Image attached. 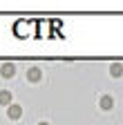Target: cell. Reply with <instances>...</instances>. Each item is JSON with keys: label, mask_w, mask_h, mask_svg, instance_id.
<instances>
[{"label": "cell", "mask_w": 123, "mask_h": 125, "mask_svg": "<svg viewBox=\"0 0 123 125\" xmlns=\"http://www.w3.org/2000/svg\"><path fill=\"white\" fill-rule=\"evenodd\" d=\"M7 114H9V118H20V114H22V107H20V105H9Z\"/></svg>", "instance_id": "obj_1"}, {"label": "cell", "mask_w": 123, "mask_h": 125, "mask_svg": "<svg viewBox=\"0 0 123 125\" xmlns=\"http://www.w3.org/2000/svg\"><path fill=\"white\" fill-rule=\"evenodd\" d=\"M27 78H29V81H38V78H40V67H29Z\"/></svg>", "instance_id": "obj_2"}, {"label": "cell", "mask_w": 123, "mask_h": 125, "mask_svg": "<svg viewBox=\"0 0 123 125\" xmlns=\"http://www.w3.org/2000/svg\"><path fill=\"white\" fill-rule=\"evenodd\" d=\"M0 103H2V105H11V94L9 92H0Z\"/></svg>", "instance_id": "obj_3"}, {"label": "cell", "mask_w": 123, "mask_h": 125, "mask_svg": "<svg viewBox=\"0 0 123 125\" xmlns=\"http://www.w3.org/2000/svg\"><path fill=\"white\" fill-rule=\"evenodd\" d=\"M112 103H114V101H112V96H103V98H101V107H103V109H110V107H112Z\"/></svg>", "instance_id": "obj_4"}, {"label": "cell", "mask_w": 123, "mask_h": 125, "mask_svg": "<svg viewBox=\"0 0 123 125\" xmlns=\"http://www.w3.org/2000/svg\"><path fill=\"white\" fill-rule=\"evenodd\" d=\"M13 74H16L13 65H2V76H13Z\"/></svg>", "instance_id": "obj_5"}, {"label": "cell", "mask_w": 123, "mask_h": 125, "mask_svg": "<svg viewBox=\"0 0 123 125\" xmlns=\"http://www.w3.org/2000/svg\"><path fill=\"white\" fill-rule=\"evenodd\" d=\"M110 74H112V76H121V74H123V67H121V65H112Z\"/></svg>", "instance_id": "obj_6"}, {"label": "cell", "mask_w": 123, "mask_h": 125, "mask_svg": "<svg viewBox=\"0 0 123 125\" xmlns=\"http://www.w3.org/2000/svg\"><path fill=\"white\" fill-rule=\"evenodd\" d=\"M38 125H49V123H38Z\"/></svg>", "instance_id": "obj_7"}]
</instances>
